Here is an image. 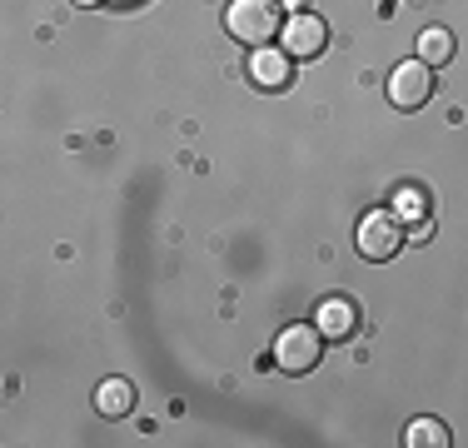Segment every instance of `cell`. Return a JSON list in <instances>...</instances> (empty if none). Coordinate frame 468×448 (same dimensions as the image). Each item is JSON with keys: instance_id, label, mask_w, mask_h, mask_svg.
<instances>
[{"instance_id": "cell-1", "label": "cell", "mask_w": 468, "mask_h": 448, "mask_svg": "<svg viewBox=\"0 0 468 448\" xmlns=\"http://www.w3.org/2000/svg\"><path fill=\"white\" fill-rule=\"evenodd\" d=\"M225 26H229V36H234V40H244V45H254V50H260L264 40L280 36V26H284V5H280V0H229Z\"/></svg>"}, {"instance_id": "cell-2", "label": "cell", "mask_w": 468, "mask_h": 448, "mask_svg": "<svg viewBox=\"0 0 468 448\" xmlns=\"http://www.w3.org/2000/svg\"><path fill=\"white\" fill-rule=\"evenodd\" d=\"M319 358H324V339H319L314 324H289L280 339H274V364H280V374H309Z\"/></svg>"}, {"instance_id": "cell-3", "label": "cell", "mask_w": 468, "mask_h": 448, "mask_svg": "<svg viewBox=\"0 0 468 448\" xmlns=\"http://www.w3.org/2000/svg\"><path fill=\"white\" fill-rule=\"evenodd\" d=\"M399 244H404V224H399L388 209H374V215L359 219V254L369 264H384L399 254Z\"/></svg>"}, {"instance_id": "cell-4", "label": "cell", "mask_w": 468, "mask_h": 448, "mask_svg": "<svg viewBox=\"0 0 468 448\" xmlns=\"http://www.w3.org/2000/svg\"><path fill=\"white\" fill-rule=\"evenodd\" d=\"M429 95H433V70L423 60H409V65H399V70L388 75V100H394L399 110L429 105Z\"/></svg>"}, {"instance_id": "cell-5", "label": "cell", "mask_w": 468, "mask_h": 448, "mask_svg": "<svg viewBox=\"0 0 468 448\" xmlns=\"http://www.w3.org/2000/svg\"><path fill=\"white\" fill-rule=\"evenodd\" d=\"M280 30H284V55L289 60H314V55L329 45V26L319 16H289Z\"/></svg>"}, {"instance_id": "cell-6", "label": "cell", "mask_w": 468, "mask_h": 448, "mask_svg": "<svg viewBox=\"0 0 468 448\" xmlns=\"http://www.w3.org/2000/svg\"><path fill=\"white\" fill-rule=\"evenodd\" d=\"M314 329H319V339H349V334L359 329V309H354V299H344V294L319 299Z\"/></svg>"}, {"instance_id": "cell-7", "label": "cell", "mask_w": 468, "mask_h": 448, "mask_svg": "<svg viewBox=\"0 0 468 448\" xmlns=\"http://www.w3.org/2000/svg\"><path fill=\"white\" fill-rule=\"evenodd\" d=\"M250 80L260 85V90H289V80H294V65H289V55L284 50H254V60H250Z\"/></svg>"}, {"instance_id": "cell-8", "label": "cell", "mask_w": 468, "mask_h": 448, "mask_svg": "<svg viewBox=\"0 0 468 448\" xmlns=\"http://www.w3.org/2000/svg\"><path fill=\"white\" fill-rule=\"evenodd\" d=\"M388 215H394L399 224H414V229L423 234V224H429V195H423L419 185H399L394 189V209H388Z\"/></svg>"}, {"instance_id": "cell-9", "label": "cell", "mask_w": 468, "mask_h": 448, "mask_svg": "<svg viewBox=\"0 0 468 448\" xmlns=\"http://www.w3.org/2000/svg\"><path fill=\"white\" fill-rule=\"evenodd\" d=\"M95 409L105 413V419H125V413L135 409V389H130L125 379H105V384L95 389Z\"/></svg>"}, {"instance_id": "cell-10", "label": "cell", "mask_w": 468, "mask_h": 448, "mask_svg": "<svg viewBox=\"0 0 468 448\" xmlns=\"http://www.w3.org/2000/svg\"><path fill=\"white\" fill-rule=\"evenodd\" d=\"M419 60L429 65V70L449 65L453 60V36H449V30H423V36H419Z\"/></svg>"}, {"instance_id": "cell-11", "label": "cell", "mask_w": 468, "mask_h": 448, "mask_svg": "<svg viewBox=\"0 0 468 448\" xmlns=\"http://www.w3.org/2000/svg\"><path fill=\"white\" fill-rule=\"evenodd\" d=\"M409 443L414 448H443L449 443V429H443L439 419H419V423H409Z\"/></svg>"}]
</instances>
